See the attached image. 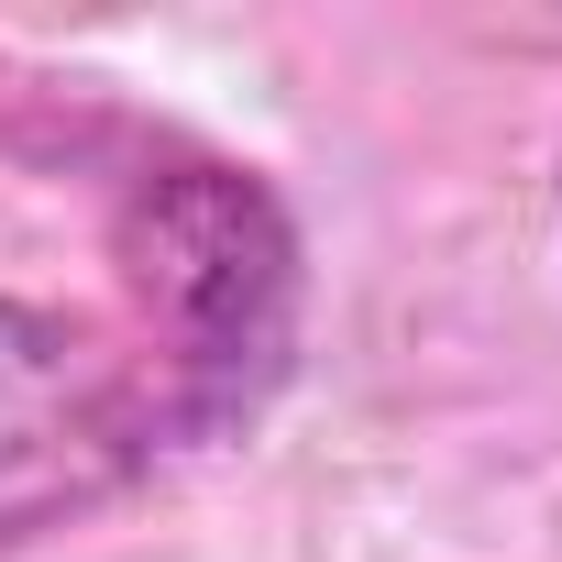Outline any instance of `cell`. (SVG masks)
Segmentation results:
<instances>
[{
	"mask_svg": "<svg viewBox=\"0 0 562 562\" xmlns=\"http://www.w3.org/2000/svg\"><path fill=\"white\" fill-rule=\"evenodd\" d=\"M122 254H133V288L155 299V321L177 331V364H199V375L276 364L288 310H299V232L254 177H232V166L155 177L122 221Z\"/></svg>",
	"mask_w": 562,
	"mask_h": 562,
	"instance_id": "1",
	"label": "cell"
},
{
	"mask_svg": "<svg viewBox=\"0 0 562 562\" xmlns=\"http://www.w3.org/2000/svg\"><path fill=\"white\" fill-rule=\"evenodd\" d=\"M78 353H89V331H78L67 310L0 299V463H23V452L56 430V408H67V386H78Z\"/></svg>",
	"mask_w": 562,
	"mask_h": 562,
	"instance_id": "2",
	"label": "cell"
}]
</instances>
